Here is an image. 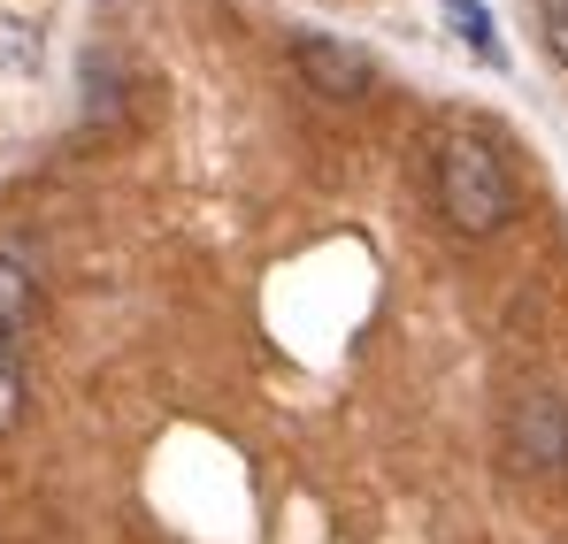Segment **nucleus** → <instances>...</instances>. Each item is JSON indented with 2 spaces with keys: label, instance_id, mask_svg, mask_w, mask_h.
Wrapping results in <instances>:
<instances>
[{
  "label": "nucleus",
  "instance_id": "nucleus-1",
  "mask_svg": "<svg viewBox=\"0 0 568 544\" xmlns=\"http://www.w3.org/2000/svg\"><path fill=\"white\" fill-rule=\"evenodd\" d=\"M438 207H446V223H454L462 238H491V230L515 215V177H507V162H499L491 138L454 131V138L438 146Z\"/></svg>",
  "mask_w": 568,
  "mask_h": 544
},
{
  "label": "nucleus",
  "instance_id": "nucleus-7",
  "mask_svg": "<svg viewBox=\"0 0 568 544\" xmlns=\"http://www.w3.org/2000/svg\"><path fill=\"white\" fill-rule=\"evenodd\" d=\"M538 31H546V54L568 70V0H538Z\"/></svg>",
  "mask_w": 568,
  "mask_h": 544
},
{
  "label": "nucleus",
  "instance_id": "nucleus-3",
  "mask_svg": "<svg viewBox=\"0 0 568 544\" xmlns=\"http://www.w3.org/2000/svg\"><path fill=\"white\" fill-rule=\"evenodd\" d=\"M507 438H515V460L530 475H561L568 468V399L561 391H523Z\"/></svg>",
  "mask_w": 568,
  "mask_h": 544
},
{
  "label": "nucleus",
  "instance_id": "nucleus-4",
  "mask_svg": "<svg viewBox=\"0 0 568 544\" xmlns=\"http://www.w3.org/2000/svg\"><path fill=\"white\" fill-rule=\"evenodd\" d=\"M31 315H39V276H31L23 254L0 246V346H16L31 330Z\"/></svg>",
  "mask_w": 568,
  "mask_h": 544
},
{
  "label": "nucleus",
  "instance_id": "nucleus-6",
  "mask_svg": "<svg viewBox=\"0 0 568 544\" xmlns=\"http://www.w3.org/2000/svg\"><path fill=\"white\" fill-rule=\"evenodd\" d=\"M23 422V368H16V346H0V438Z\"/></svg>",
  "mask_w": 568,
  "mask_h": 544
},
{
  "label": "nucleus",
  "instance_id": "nucleus-5",
  "mask_svg": "<svg viewBox=\"0 0 568 544\" xmlns=\"http://www.w3.org/2000/svg\"><path fill=\"white\" fill-rule=\"evenodd\" d=\"M438 16H446V31L469 47L476 62L507 70V47H499V23H491V8H484V0H438Z\"/></svg>",
  "mask_w": 568,
  "mask_h": 544
},
{
  "label": "nucleus",
  "instance_id": "nucleus-2",
  "mask_svg": "<svg viewBox=\"0 0 568 544\" xmlns=\"http://www.w3.org/2000/svg\"><path fill=\"white\" fill-rule=\"evenodd\" d=\"M292 70L323 92V100H362V92L377 85L369 54L354 39H338V31H292Z\"/></svg>",
  "mask_w": 568,
  "mask_h": 544
}]
</instances>
